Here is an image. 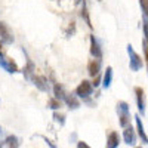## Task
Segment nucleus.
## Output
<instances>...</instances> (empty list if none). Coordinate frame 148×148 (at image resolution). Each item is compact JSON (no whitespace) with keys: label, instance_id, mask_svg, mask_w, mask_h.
<instances>
[{"label":"nucleus","instance_id":"f257e3e1","mask_svg":"<svg viewBox=\"0 0 148 148\" xmlns=\"http://www.w3.org/2000/svg\"><path fill=\"white\" fill-rule=\"evenodd\" d=\"M0 68H3V70L8 71L9 74H15V73L19 71V68H18V65H16L15 61L10 59V58H8V56L5 55V52H3V43H2V42H0Z\"/></svg>","mask_w":148,"mask_h":148},{"label":"nucleus","instance_id":"f03ea898","mask_svg":"<svg viewBox=\"0 0 148 148\" xmlns=\"http://www.w3.org/2000/svg\"><path fill=\"white\" fill-rule=\"evenodd\" d=\"M117 113H119V121L121 127H127L130 125V111H129V104L125 101H119L117 104Z\"/></svg>","mask_w":148,"mask_h":148},{"label":"nucleus","instance_id":"7ed1b4c3","mask_svg":"<svg viewBox=\"0 0 148 148\" xmlns=\"http://www.w3.org/2000/svg\"><path fill=\"white\" fill-rule=\"evenodd\" d=\"M127 53H129V67L132 71H139L142 67H144V61L142 58L133 51V47L129 45L127 46Z\"/></svg>","mask_w":148,"mask_h":148},{"label":"nucleus","instance_id":"20e7f679","mask_svg":"<svg viewBox=\"0 0 148 148\" xmlns=\"http://www.w3.org/2000/svg\"><path fill=\"white\" fill-rule=\"evenodd\" d=\"M93 92V86L90 82L88 80H83L77 88H76V96L82 98V99H86V98H89Z\"/></svg>","mask_w":148,"mask_h":148},{"label":"nucleus","instance_id":"39448f33","mask_svg":"<svg viewBox=\"0 0 148 148\" xmlns=\"http://www.w3.org/2000/svg\"><path fill=\"white\" fill-rule=\"evenodd\" d=\"M14 40L15 39H14V36H12L9 27L3 21H0V42H2L3 45H12Z\"/></svg>","mask_w":148,"mask_h":148},{"label":"nucleus","instance_id":"423d86ee","mask_svg":"<svg viewBox=\"0 0 148 148\" xmlns=\"http://www.w3.org/2000/svg\"><path fill=\"white\" fill-rule=\"evenodd\" d=\"M135 93H136V104H138L139 113L145 116V92L142 88H135Z\"/></svg>","mask_w":148,"mask_h":148},{"label":"nucleus","instance_id":"0eeeda50","mask_svg":"<svg viewBox=\"0 0 148 148\" xmlns=\"http://www.w3.org/2000/svg\"><path fill=\"white\" fill-rule=\"evenodd\" d=\"M31 80L34 83V86L42 92H49V83L46 80V77L43 76H31Z\"/></svg>","mask_w":148,"mask_h":148},{"label":"nucleus","instance_id":"6e6552de","mask_svg":"<svg viewBox=\"0 0 148 148\" xmlns=\"http://www.w3.org/2000/svg\"><path fill=\"white\" fill-rule=\"evenodd\" d=\"M90 55L95 59H101L102 58V49L98 43V40L95 39V36H90Z\"/></svg>","mask_w":148,"mask_h":148},{"label":"nucleus","instance_id":"1a4fd4ad","mask_svg":"<svg viewBox=\"0 0 148 148\" xmlns=\"http://www.w3.org/2000/svg\"><path fill=\"white\" fill-rule=\"evenodd\" d=\"M123 139H125V142L127 145H135V142H136V135H135V130H133V127L130 125L127 127H125V132H123Z\"/></svg>","mask_w":148,"mask_h":148},{"label":"nucleus","instance_id":"9d476101","mask_svg":"<svg viewBox=\"0 0 148 148\" xmlns=\"http://www.w3.org/2000/svg\"><path fill=\"white\" fill-rule=\"evenodd\" d=\"M64 102L67 104V107L70 110H77L80 107V101H79V98L76 95H68L67 93L65 98H64Z\"/></svg>","mask_w":148,"mask_h":148},{"label":"nucleus","instance_id":"9b49d317","mask_svg":"<svg viewBox=\"0 0 148 148\" xmlns=\"http://www.w3.org/2000/svg\"><path fill=\"white\" fill-rule=\"evenodd\" d=\"M88 71H89V74L92 77L98 76L99 71H101V59H92L89 62V65H88Z\"/></svg>","mask_w":148,"mask_h":148},{"label":"nucleus","instance_id":"f8f14e48","mask_svg":"<svg viewBox=\"0 0 148 148\" xmlns=\"http://www.w3.org/2000/svg\"><path fill=\"white\" fill-rule=\"evenodd\" d=\"M120 144V136L117 132H110L107 138V148H117Z\"/></svg>","mask_w":148,"mask_h":148},{"label":"nucleus","instance_id":"ddd939ff","mask_svg":"<svg viewBox=\"0 0 148 148\" xmlns=\"http://www.w3.org/2000/svg\"><path fill=\"white\" fill-rule=\"evenodd\" d=\"M135 121H136V129H138V133L142 139V144H147L148 142V138H147V133H145V129H144V125H142V120L139 116H135Z\"/></svg>","mask_w":148,"mask_h":148},{"label":"nucleus","instance_id":"4468645a","mask_svg":"<svg viewBox=\"0 0 148 148\" xmlns=\"http://www.w3.org/2000/svg\"><path fill=\"white\" fill-rule=\"evenodd\" d=\"M111 83H113V68L111 67H107L105 70V74H104V80H102V86L105 89H108Z\"/></svg>","mask_w":148,"mask_h":148},{"label":"nucleus","instance_id":"2eb2a0df","mask_svg":"<svg viewBox=\"0 0 148 148\" xmlns=\"http://www.w3.org/2000/svg\"><path fill=\"white\" fill-rule=\"evenodd\" d=\"M5 144H6V148H19V139L15 135H9L5 139Z\"/></svg>","mask_w":148,"mask_h":148},{"label":"nucleus","instance_id":"dca6fc26","mask_svg":"<svg viewBox=\"0 0 148 148\" xmlns=\"http://www.w3.org/2000/svg\"><path fill=\"white\" fill-rule=\"evenodd\" d=\"M53 95H55V98H56V99H59L61 102H62L67 93H65V90H64V88H62V86L56 83V84L53 86Z\"/></svg>","mask_w":148,"mask_h":148},{"label":"nucleus","instance_id":"f3484780","mask_svg":"<svg viewBox=\"0 0 148 148\" xmlns=\"http://www.w3.org/2000/svg\"><path fill=\"white\" fill-rule=\"evenodd\" d=\"M82 18L84 19V22L88 24L89 28H93L92 22H90V16H89V10H88V6H86V2L83 0V8H82Z\"/></svg>","mask_w":148,"mask_h":148},{"label":"nucleus","instance_id":"a211bd4d","mask_svg":"<svg viewBox=\"0 0 148 148\" xmlns=\"http://www.w3.org/2000/svg\"><path fill=\"white\" fill-rule=\"evenodd\" d=\"M34 70H36V67H34V64L31 62V59H27V67H25V68L22 70L24 76H25L27 79H31V76H33Z\"/></svg>","mask_w":148,"mask_h":148},{"label":"nucleus","instance_id":"6ab92c4d","mask_svg":"<svg viewBox=\"0 0 148 148\" xmlns=\"http://www.w3.org/2000/svg\"><path fill=\"white\" fill-rule=\"evenodd\" d=\"M61 101L59 99H56V98H51V99L47 101V108H51V110H58V108H61Z\"/></svg>","mask_w":148,"mask_h":148},{"label":"nucleus","instance_id":"aec40b11","mask_svg":"<svg viewBox=\"0 0 148 148\" xmlns=\"http://www.w3.org/2000/svg\"><path fill=\"white\" fill-rule=\"evenodd\" d=\"M53 120H55L56 123H59L61 126L65 125V116H64L62 113H58V111H55V113H53Z\"/></svg>","mask_w":148,"mask_h":148},{"label":"nucleus","instance_id":"412c9836","mask_svg":"<svg viewBox=\"0 0 148 148\" xmlns=\"http://www.w3.org/2000/svg\"><path fill=\"white\" fill-rule=\"evenodd\" d=\"M141 8H142V15H144V24H147V0H139Z\"/></svg>","mask_w":148,"mask_h":148},{"label":"nucleus","instance_id":"4be33fe9","mask_svg":"<svg viewBox=\"0 0 148 148\" xmlns=\"http://www.w3.org/2000/svg\"><path fill=\"white\" fill-rule=\"evenodd\" d=\"M142 49H144V53H145V59L148 58V43H147V39L142 40Z\"/></svg>","mask_w":148,"mask_h":148},{"label":"nucleus","instance_id":"5701e85b","mask_svg":"<svg viewBox=\"0 0 148 148\" xmlns=\"http://www.w3.org/2000/svg\"><path fill=\"white\" fill-rule=\"evenodd\" d=\"M99 84H101V77H99V74H98V76H95V79L92 82V86H93V88H98Z\"/></svg>","mask_w":148,"mask_h":148},{"label":"nucleus","instance_id":"b1692460","mask_svg":"<svg viewBox=\"0 0 148 148\" xmlns=\"http://www.w3.org/2000/svg\"><path fill=\"white\" fill-rule=\"evenodd\" d=\"M77 148H90L86 142H83V141H79V144H77Z\"/></svg>","mask_w":148,"mask_h":148},{"label":"nucleus","instance_id":"393cba45","mask_svg":"<svg viewBox=\"0 0 148 148\" xmlns=\"http://www.w3.org/2000/svg\"><path fill=\"white\" fill-rule=\"evenodd\" d=\"M43 139H45V141H46V142H47V145H49V147H51V148H56V147H55V145H53V144H52V141H49V139H47V138H43Z\"/></svg>","mask_w":148,"mask_h":148},{"label":"nucleus","instance_id":"a878e982","mask_svg":"<svg viewBox=\"0 0 148 148\" xmlns=\"http://www.w3.org/2000/svg\"><path fill=\"white\" fill-rule=\"evenodd\" d=\"M3 136H5V132H3V129H2V126H0V141L3 139Z\"/></svg>","mask_w":148,"mask_h":148},{"label":"nucleus","instance_id":"bb28decb","mask_svg":"<svg viewBox=\"0 0 148 148\" xmlns=\"http://www.w3.org/2000/svg\"><path fill=\"white\" fill-rule=\"evenodd\" d=\"M135 148H142V147H135Z\"/></svg>","mask_w":148,"mask_h":148},{"label":"nucleus","instance_id":"cd10ccee","mask_svg":"<svg viewBox=\"0 0 148 148\" xmlns=\"http://www.w3.org/2000/svg\"><path fill=\"white\" fill-rule=\"evenodd\" d=\"M98 2H102V0H98Z\"/></svg>","mask_w":148,"mask_h":148},{"label":"nucleus","instance_id":"c85d7f7f","mask_svg":"<svg viewBox=\"0 0 148 148\" xmlns=\"http://www.w3.org/2000/svg\"><path fill=\"white\" fill-rule=\"evenodd\" d=\"M0 148H2V147H0Z\"/></svg>","mask_w":148,"mask_h":148}]
</instances>
